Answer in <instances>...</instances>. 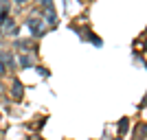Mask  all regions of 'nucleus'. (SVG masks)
<instances>
[{
	"mask_svg": "<svg viewBox=\"0 0 147 140\" xmlns=\"http://www.w3.org/2000/svg\"><path fill=\"white\" fill-rule=\"evenodd\" d=\"M5 22H2V31L5 33H9V35H18V26H16V22L9 18H2Z\"/></svg>",
	"mask_w": 147,
	"mask_h": 140,
	"instance_id": "nucleus-1",
	"label": "nucleus"
},
{
	"mask_svg": "<svg viewBox=\"0 0 147 140\" xmlns=\"http://www.w3.org/2000/svg\"><path fill=\"white\" fill-rule=\"evenodd\" d=\"M11 94H13L16 98H22V85H20L18 81L13 83V90H11Z\"/></svg>",
	"mask_w": 147,
	"mask_h": 140,
	"instance_id": "nucleus-2",
	"label": "nucleus"
},
{
	"mask_svg": "<svg viewBox=\"0 0 147 140\" xmlns=\"http://www.w3.org/2000/svg\"><path fill=\"white\" fill-rule=\"evenodd\" d=\"M125 131H127V118H123L119 125V134H125Z\"/></svg>",
	"mask_w": 147,
	"mask_h": 140,
	"instance_id": "nucleus-3",
	"label": "nucleus"
},
{
	"mask_svg": "<svg viewBox=\"0 0 147 140\" xmlns=\"http://www.w3.org/2000/svg\"><path fill=\"white\" fill-rule=\"evenodd\" d=\"M22 66H24V68L31 66V59H29V57H22Z\"/></svg>",
	"mask_w": 147,
	"mask_h": 140,
	"instance_id": "nucleus-4",
	"label": "nucleus"
},
{
	"mask_svg": "<svg viewBox=\"0 0 147 140\" xmlns=\"http://www.w3.org/2000/svg\"><path fill=\"white\" fill-rule=\"evenodd\" d=\"M5 72V66H2V61H0V74Z\"/></svg>",
	"mask_w": 147,
	"mask_h": 140,
	"instance_id": "nucleus-5",
	"label": "nucleus"
},
{
	"mask_svg": "<svg viewBox=\"0 0 147 140\" xmlns=\"http://www.w3.org/2000/svg\"><path fill=\"white\" fill-rule=\"evenodd\" d=\"M16 2H26V0H16Z\"/></svg>",
	"mask_w": 147,
	"mask_h": 140,
	"instance_id": "nucleus-6",
	"label": "nucleus"
}]
</instances>
